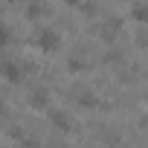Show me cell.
<instances>
[{
    "instance_id": "cell-2",
    "label": "cell",
    "mask_w": 148,
    "mask_h": 148,
    "mask_svg": "<svg viewBox=\"0 0 148 148\" xmlns=\"http://www.w3.org/2000/svg\"><path fill=\"white\" fill-rule=\"evenodd\" d=\"M0 76L3 79H9V82H21L23 79V67L15 61V58H0Z\"/></svg>"
},
{
    "instance_id": "cell-3",
    "label": "cell",
    "mask_w": 148,
    "mask_h": 148,
    "mask_svg": "<svg viewBox=\"0 0 148 148\" xmlns=\"http://www.w3.org/2000/svg\"><path fill=\"white\" fill-rule=\"evenodd\" d=\"M29 105H35V108H44V105H47V90H44V87H38V90L29 96Z\"/></svg>"
},
{
    "instance_id": "cell-5",
    "label": "cell",
    "mask_w": 148,
    "mask_h": 148,
    "mask_svg": "<svg viewBox=\"0 0 148 148\" xmlns=\"http://www.w3.org/2000/svg\"><path fill=\"white\" fill-rule=\"evenodd\" d=\"M0 116H3V102H0Z\"/></svg>"
},
{
    "instance_id": "cell-4",
    "label": "cell",
    "mask_w": 148,
    "mask_h": 148,
    "mask_svg": "<svg viewBox=\"0 0 148 148\" xmlns=\"http://www.w3.org/2000/svg\"><path fill=\"white\" fill-rule=\"evenodd\" d=\"M9 38H12V29H9L6 23H0V47H3V44H9Z\"/></svg>"
},
{
    "instance_id": "cell-1",
    "label": "cell",
    "mask_w": 148,
    "mask_h": 148,
    "mask_svg": "<svg viewBox=\"0 0 148 148\" xmlns=\"http://www.w3.org/2000/svg\"><path fill=\"white\" fill-rule=\"evenodd\" d=\"M58 41H61L58 32L49 29V26H41V29L35 32V44H38L41 49H47V52H49V49H58Z\"/></svg>"
}]
</instances>
